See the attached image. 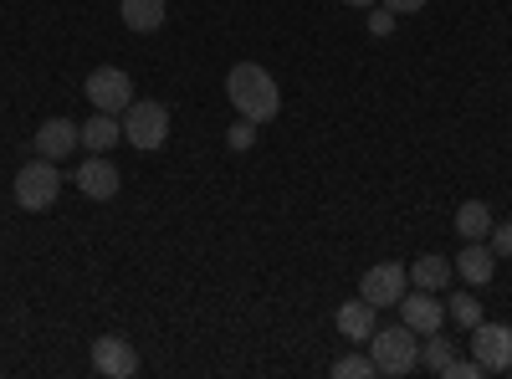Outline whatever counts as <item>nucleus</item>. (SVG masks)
I'll return each instance as SVG.
<instances>
[{
  "instance_id": "obj_1",
  "label": "nucleus",
  "mask_w": 512,
  "mask_h": 379,
  "mask_svg": "<svg viewBox=\"0 0 512 379\" xmlns=\"http://www.w3.org/2000/svg\"><path fill=\"white\" fill-rule=\"evenodd\" d=\"M226 98L241 118H251L256 129L262 123H272L282 113V93H277V77L267 67H256V62H236L231 77H226Z\"/></svg>"
},
{
  "instance_id": "obj_2",
  "label": "nucleus",
  "mask_w": 512,
  "mask_h": 379,
  "mask_svg": "<svg viewBox=\"0 0 512 379\" xmlns=\"http://www.w3.org/2000/svg\"><path fill=\"white\" fill-rule=\"evenodd\" d=\"M369 359H374V374H384V379H405V374L420 364V333L405 328V323H395V328H374Z\"/></svg>"
},
{
  "instance_id": "obj_3",
  "label": "nucleus",
  "mask_w": 512,
  "mask_h": 379,
  "mask_svg": "<svg viewBox=\"0 0 512 379\" xmlns=\"http://www.w3.org/2000/svg\"><path fill=\"white\" fill-rule=\"evenodd\" d=\"M164 139H169V108L164 103L139 98V103L123 108V144L154 154V149H164Z\"/></svg>"
},
{
  "instance_id": "obj_4",
  "label": "nucleus",
  "mask_w": 512,
  "mask_h": 379,
  "mask_svg": "<svg viewBox=\"0 0 512 379\" xmlns=\"http://www.w3.org/2000/svg\"><path fill=\"white\" fill-rule=\"evenodd\" d=\"M62 195V175H57V159H31L26 170L16 175V205L21 210H52Z\"/></svg>"
},
{
  "instance_id": "obj_5",
  "label": "nucleus",
  "mask_w": 512,
  "mask_h": 379,
  "mask_svg": "<svg viewBox=\"0 0 512 379\" xmlns=\"http://www.w3.org/2000/svg\"><path fill=\"white\" fill-rule=\"evenodd\" d=\"M472 359L487 374H507L512 369V323H477L472 328Z\"/></svg>"
},
{
  "instance_id": "obj_6",
  "label": "nucleus",
  "mask_w": 512,
  "mask_h": 379,
  "mask_svg": "<svg viewBox=\"0 0 512 379\" xmlns=\"http://www.w3.org/2000/svg\"><path fill=\"white\" fill-rule=\"evenodd\" d=\"M405 287H410V267L379 262V267H369V272L359 277V298L374 303V308H395V303L405 298Z\"/></svg>"
},
{
  "instance_id": "obj_7",
  "label": "nucleus",
  "mask_w": 512,
  "mask_h": 379,
  "mask_svg": "<svg viewBox=\"0 0 512 379\" xmlns=\"http://www.w3.org/2000/svg\"><path fill=\"white\" fill-rule=\"evenodd\" d=\"M88 103L98 113H118L123 118V108L134 103V82H128V72L123 67H93L88 72Z\"/></svg>"
},
{
  "instance_id": "obj_8",
  "label": "nucleus",
  "mask_w": 512,
  "mask_h": 379,
  "mask_svg": "<svg viewBox=\"0 0 512 379\" xmlns=\"http://www.w3.org/2000/svg\"><path fill=\"white\" fill-rule=\"evenodd\" d=\"M77 190L88 195V200H113L118 190H123V175H118V164L108 159V154H88L77 164Z\"/></svg>"
},
{
  "instance_id": "obj_9",
  "label": "nucleus",
  "mask_w": 512,
  "mask_h": 379,
  "mask_svg": "<svg viewBox=\"0 0 512 379\" xmlns=\"http://www.w3.org/2000/svg\"><path fill=\"white\" fill-rule=\"evenodd\" d=\"M93 369L108 374V379H134L139 374V349L118 339V333H103V339L93 344Z\"/></svg>"
},
{
  "instance_id": "obj_10",
  "label": "nucleus",
  "mask_w": 512,
  "mask_h": 379,
  "mask_svg": "<svg viewBox=\"0 0 512 379\" xmlns=\"http://www.w3.org/2000/svg\"><path fill=\"white\" fill-rule=\"evenodd\" d=\"M395 308H400V323H405V328H415L420 339H425V333H436V328L446 323V303H436V292H425V287L405 292V298H400Z\"/></svg>"
},
{
  "instance_id": "obj_11",
  "label": "nucleus",
  "mask_w": 512,
  "mask_h": 379,
  "mask_svg": "<svg viewBox=\"0 0 512 379\" xmlns=\"http://www.w3.org/2000/svg\"><path fill=\"white\" fill-rule=\"evenodd\" d=\"M36 154L41 159H67L77 144H82V129H77V123L72 118H47V123H41V129H36Z\"/></svg>"
},
{
  "instance_id": "obj_12",
  "label": "nucleus",
  "mask_w": 512,
  "mask_h": 379,
  "mask_svg": "<svg viewBox=\"0 0 512 379\" xmlns=\"http://www.w3.org/2000/svg\"><path fill=\"white\" fill-rule=\"evenodd\" d=\"M451 272H461V282L482 287V282H492V272H497V251L482 246V241H466V246H461V257L451 262Z\"/></svg>"
},
{
  "instance_id": "obj_13",
  "label": "nucleus",
  "mask_w": 512,
  "mask_h": 379,
  "mask_svg": "<svg viewBox=\"0 0 512 379\" xmlns=\"http://www.w3.org/2000/svg\"><path fill=\"white\" fill-rule=\"evenodd\" d=\"M379 308L374 303H364V298H354V303H338V333L344 339H354V344H369L374 339V328H379V318H374Z\"/></svg>"
},
{
  "instance_id": "obj_14",
  "label": "nucleus",
  "mask_w": 512,
  "mask_h": 379,
  "mask_svg": "<svg viewBox=\"0 0 512 379\" xmlns=\"http://www.w3.org/2000/svg\"><path fill=\"white\" fill-rule=\"evenodd\" d=\"M113 144H123V118L118 113H93L88 123H82V149L108 154Z\"/></svg>"
},
{
  "instance_id": "obj_15",
  "label": "nucleus",
  "mask_w": 512,
  "mask_h": 379,
  "mask_svg": "<svg viewBox=\"0 0 512 379\" xmlns=\"http://www.w3.org/2000/svg\"><path fill=\"white\" fill-rule=\"evenodd\" d=\"M123 26L128 31H139V36H149V31H159L164 26V0H123Z\"/></svg>"
},
{
  "instance_id": "obj_16",
  "label": "nucleus",
  "mask_w": 512,
  "mask_h": 379,
  "mask_svg": "<svg viewBox=\"0 0 512 379\" xmlns=\"http://www.w3.org/2000/svg\"><path fill=\"white\" fill-rule=\"evenodd\" d=\"M487 231H492V210H487L482 200H461V210H456V236H461V241H487Z\"/></svg>"
},
{
  "instance_id": "obj_17",
  "label": "nucleus",
  "mask_w": 512,
  "mask_h": 379,
  "mask_svg": "<svg viewBox=\"0 0 512 379\" xmlns=\"http://www.w3.org/2000/svg\"><path fill=\"white\" fill-rule=\"evenodd\" d=\"M410 282H415V287H425V292H441V287L451 282V262L431 251V257H420V262L410 267Z\"/></svg>"
},
{
  "instance_id": "obj_18",
  "label": "nucleus",
  "mask_w": 512,
  "mask_h": 379,
  "mask_svg": "<svg viewBox=\"0 0 512 379\" xmlns=\"http://www.w3.org/2000/svg\"><path fill=\"white\" fill-rule=\"evenodd\" d=\"M451 359H456V344H451V339H441V328H436V333H425V344H420V369L441 374Z\"/></svg>"
},
{
  "instance_id": "obj_19",
  "label": "nucleus",
  "mask_w": 512,
  "mask_h": 379,
  "mask_svg": "<svg viewBox=\"0 0 512 379\" xmlns=\"http://www.w3.org/2000/svg\"><path fill=\"white\" fill-rule=\"evenodd\" d=\"M446 318L461 323V328H477L482 323V303L472 298V292H451V298H446Z\"/></svg>"
},
{
  "instance_id": "obj_20",
  "label": "nucleus",
  "mask_w": 512,
  "mask_h": 379,
  "mask_svg": "<svg viewBox=\"0 0 512 379\" xmlns=\"http://www.w3.org/2000/svg\"><path fill=\"white\" fill-rule=\"evenodd\" d=\"M333 379H374V359L369 354H344L333 364Z\"/></svg>"
},
{
  "instance_id": "obj_21",
  "label": "nucleus",
  "mask_w": 512,
  "mask_h": 379,
  "mask_svg": "<svg viewBox=\"0 0 512 379\" xmlns=\"http://www.w3.org/2000/svg\"><path fill=\"white\" fill-rule=\"evenodd\" d=\"M226 144H231L236 154H246V149L256 144V123H251V118H241V123H231V129H226Z\"/></svg>"
},
{
  "instance_id": "obj_22",
  "label": "nucleus",
  "mask_w": 512,
  "mask_h": 379,
  "mask_svg": "<svg viewBox=\"0 0 512 379\" xmlns=\"http://www.w3.org/2000/svg\"><path fill=\"white\" fill-rule=\"evenodd\" d=\"M487 246L497 251V262H502V257H512V221H492V231H487Z\"/></svg>"
},
{
  "instance_id": "obj_23",
  "label": "nucleus",
  "mask_w": 512,
  "mask_h": 379,
  "mask_svg": "<svg viewBox=\"0 0 512 379\" xmlns=\"http://www.w3.org/2000/svg\"><path fill=\"white\" fill-rule=\"evenodd\" d=\"M482 374H487V369H482L477 359H461V354H456V359L441 369V379H482Z\"/></svg>"
},
{
  "instance_id": "obj_24",
  "label": "nucleus",
  "mask_w": 512,
  "mask_h": 379,
  "mask_svg": "<svg viewBox=\"0 0 512 379\" xmlns=\"http://www.w3.org/2000/svg\"><path fill=\"white\" fill-rule=\"evenodd\" d=\"M395 31V11L390 6H369V36H390Z\"/></svg>"
},
{
  "instance_id": "obj_25",
  "label": "nucleus",
  "mask_w": 512,
  "mask_h": 379,
  "mask_svg": "<svg viewBox=\"0 0 512 379\" xmlns=\"http://www.w3.org/2000/svg\"><path fill=\"white\" fill-rule=\"evenodd\" d=\"M384 6H390L395 16H415V11H425V6H431V0H384Z\"/></svg>"
},
{
  "instance_id": "obj_26",
  "label": "nucleus",
  "mask_w": 512,
  "mask_h": 379,
  "mask_svg": "<svg viewBox=\"0 0 512 379\" xmlns=\"http://www.w3.org/2000/svg\"><path fill=\"white\" fill-rule=\"evenodd\" d=\"M344 6H359V11H369V6H379V0H344Z\"/></svg>"
}]
</instances>
